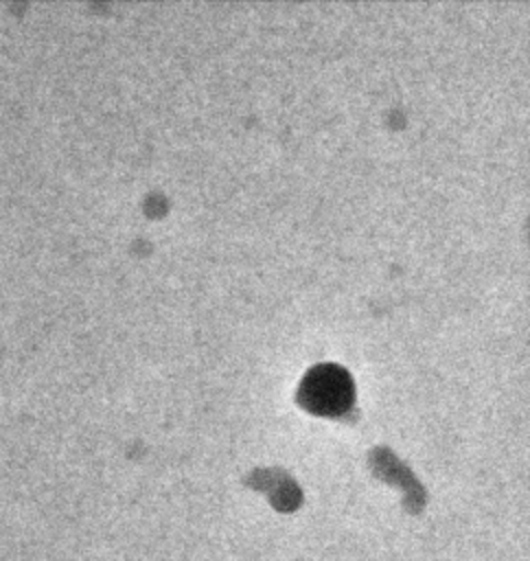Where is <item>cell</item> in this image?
<instances>
[{
    "label": "cell",
    "mask_w": 530,
    "mask_h": 561,
    "mask_svg": "<svg viewBox=\"0 0 530 561\" xmlns=\"http://www.w3.org/2000/svg\"><path fill=\"white\" fill-rule=\"evenodd\" d=\"M296 399L302 408L315 414H344L355 401L353 377L339 364H318L302 377Z\"/></svg>",
    "instance_id": "cell-1"
}]
</instances>
